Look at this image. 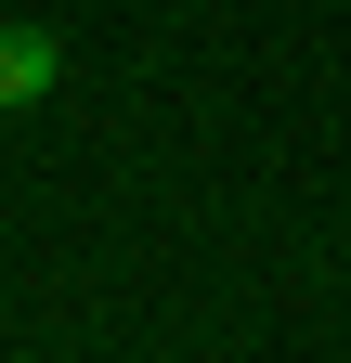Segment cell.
I'll list each match as a JSON object with an SVG mask.
<instances>
[{
  "label": "cell",
  "instance_id": "obj_1",
  "mask_svg": "<svg viewBox=\"0 0 351 363\" xmlns=\"http://www.w3.org/2000/svg\"><path fill=\"white\" fill-rule=\"evenodd\" d=\"M53 78H65V39H53V26H0V117L39 104Z\"/></svg>",
  "mask_w": 351,
  "mask_h": 363
}]
</instances>
